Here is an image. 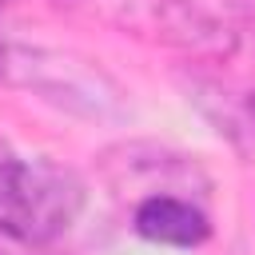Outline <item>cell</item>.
I'll use <instances>...</instances> for the list:
<instances>
[{"instance_id":"obj_5","label":"cell","mask_w":255,"mask_h":255,"mask_svg":"<svg viewBox=\"0 0 255 255\" xmlns=\"http://www.w3.org/2000/svg\"><path fill=\"white\" fill-rule=\"evenodd\" d=\"M131 227L147 243L163 247H203L211 239V215L191 195H143L131 203Z\"/></svg>"},{"instance_id":"obj_4","label":"cell","mask_w":255,"mask_h":255,"mask_svg":"<svg viewBox=\"0 0 255 255\" xmlns=\"http://www.w3.org/2000/svg\"><path fill=\"white\" fill-rule=\"evenodd\" d=\"M100 175L116 195H191V199H207L211 191V175L203 171V163L195 155H183L175 147H159L147 139H131V143H116L100 155Z\"/></svg>"},{"instance_id":"obj_6","label":"cell","mask_w":255,"mask_h":255,"mask_svg":"<svg viewBox=\"0 0 255 255\" xmlns=\"http://www.w3.org/2000/svg\"><path fill=\"white\" fill-rule=\"evenodd\" d=\"M239 32L255 40V0H239Z\"/></svg>"},{"instance_id":"obj_3","label":"cell","mask_w":255,"mask_h":255,"mask_svg":"<svg viewBox=\"0 0 255 255\" xmlns=\"http://www.w3.org/2000/svg\"><path fill=\"white\" fill-rule=\"evenodd\" d=\"M0 80L16 88H32L40 100L56 104L60 112L84 120H124L128 92L92 60L60 48H32V44H0Z\"/></svg>"},{"instance_id":"obj_8","label":"cell","mask_w":255,"mask_h":255,"mask_svg":"<svg viewBox=\"0 0 255 255\" xmlns=\"http://www.w3.org/2000/svg\"><path fill=\"white\" fill-rule=\"evenodd\" d=\"M0 44H4V40H0Z\"/></svg>"},{"instance_id":"obj_1","label":"cell","mask_w":255,"mask_h":255,"mask_svg":"<svg viewBox=\"0 0 255 255\" xmlns=\"http://www.w3.org/2000/svg\"><path fill=\"white\" fill-rule=\"evenodd\" d=\"M60 8L195 64H223L239 48V28L195 0H60Z\"/></svg>"},{"instance_id":"obj_7","label":"cell","mask_w":255,"mask_h":255,"mask_svg":"<svg viewBox=\"0 0 255 255\" xmlns=\"http://www.w3.org/2000/svg\"><path fill=\"white\" fill-rule=\"evenodd\" d=\"M4 4H16V0H0V8H4Z\"/></svg>"},{"instance_id":"obj_9","label":"cell","mask_w":255,"mask_h":255,"mask_svg":"<svg viewBox=\"0 0 255 255\" xmlns=\"http://www.w3.org/2000/svg\"><path fill=\"white\" fill-rule=\"evenodd\" d=\"M0 255H4V251H0Z\"/></svg>"},{"instance_id":"obj_2","label":"cell","mask_w":255,"mask_h":255,"mask_svg":"<svg viewBox=\"0 0 255 255\" xmlns=\"http://www.w3.org/2000/svg\"><path fill=\"white\" fill-rule=\"evenodd\" d=\"M84 211V179L48 159L20 155L0 135V235L24 247L56 243Z\"/></svg>"}]
</instances>
